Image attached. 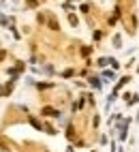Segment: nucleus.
<instances>
[{"label": "nucleus", "instance_id": "obj_1", "mask_svg": "<svg viewBox=\"0 0 139 152\" xmlns=\"http://www.w3.org/2000/svg\"><path fill=\"white\" fill-rule=\"evenodd\" d=\"M43 114H45V116H60V114H58L56 109H52V107H45V109H43Z\"/></svg>", "mask_w": 139, "mask_h": 152}, {"label": "nucleus", "instance_id": "obj_2", "mask_svg": "<svg viewBox=\"0 0 139 152\" xmlns=\"http://www.w3.org/2000/svg\"><path fill=\"white\" fill-rule=\"evenodd\" d=\"M0 94H2V88H0Z\"/></svg>", "mask_w": 139, "mask_h": 152}]
</instances>
